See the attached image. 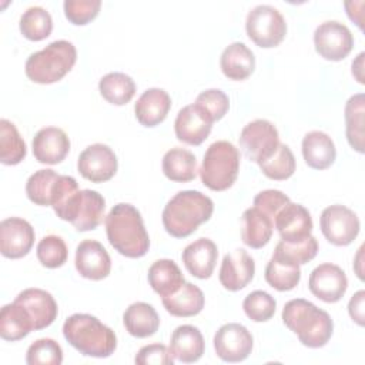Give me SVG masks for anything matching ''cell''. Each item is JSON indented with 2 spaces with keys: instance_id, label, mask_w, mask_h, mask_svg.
<instances>
[{
  "instance_id": "6da1fadb",
  "label": "cell",
  "mask_w": 365,
  "mask_h": 365,
  "mask_svg": "<svg viewBox=\"0 0 365 365\" xmlns=\"http://www.w3.org/2000/svg\"><path fill=\"white\" fill-rule=\"evenodd\" d=\"M107 240L111 247L127 258H141L148 252L150 237L140 211L127 202L115 204L106 220Z\"/></svg>"
},
{
  "instance_id": "7a4b0ae2",
  "label": "cell",
  "mask_w": 365,
  "mask_h": 365,
  "mask_svg": "<svg viewBox=\"0 0 365 365\" xmlns=\"http://www.w3.org/2000/svg\"><path fill=\"white\" fill-rule=\"evenodd\" d=\"M214 212L212 200L194 190L177 192L163 210V225L174 238L191 235L201 224L207 222Z\"/></svg>"
},
{
  "instance_id": "3957f363",
  "label": "cell",
  "mask_w": 365,
  "mask_h": 365,
  "mask_svg": "<svg viewBox=\"0 0 365 365\" xmlns=\"http://www.w3.org/2000/svg\"><path fill=\"white\" fill-rule=\"evenodd\" d=\"M282 322L308 348L327 345L334 332L329 314L302 298L291 299L284 305Z\"/></svg>"
},
{
  "instance_id": "277c9868",
  "label": "cell",
  "mask_w": 365,
  "mask_h": 365,
  "mask_svg": "<svg viewBox=\"0 0 365 365\" xmlns=\"http://www.w3.org/2000/svg\"><path fill=\"white\" fill-rule=\"evenodd\" d=\"M66 341L84 356L107 358L117 348L114 331L90 314H73L63 324Z\"/></svg>"
},
{
  "instance_id": "5b68a950",
  "label": "cell",
  "mask_w": 365,
  "mask_h": 365,
  "mask_svg": "<svg viewBox=\"0 0 365 365\" xmlns=\"http://www.w3.org/2000/svg\"><path fill=\"white\" fill-rule=\"evenodd\" d=\"M77 50L71 41L56 40L43 50L29 56L24 71L37 84H51L60 81L76 64Z\"/></svg>"
},
{
  "instance_id": "8992f818",
  "label": "cell",
  "mask_w": 365,
  "mask_h": 365,
  "mask_svg": "<svg viewBox=\"0 0 365 365\" xmlns=\"http://www.w3.org/2000/svg\"><path fill=\"white\" fill-rule=\"evenodd\" d=\"M240 171V151L225 140L212 143L205 154L200 168L201 182L212 191H225L237 180Z\"/></svg>"
},
{
  "instance_id": "52a82bcc",
  "label": "cell",
  "mask_w": 365,
  "mask_h": 365,
  "mask_svg": "<svg viewBox=\"0 0 365 365\" xmlns=\"http://www.w3.org/2000/svg\"><path fill=\"white\" fill-rule=\"evenodd\" d=\"M245 31L258 47L272 48L284 40L287 34V23L275 7L259 4L248 11Z\"/></svg>"
},
{
  "instance_id": "ba28073f",
  "label": "cell",
  "mask_w": 365,
  "mask_h": 365,
  "mask_svg": "<svg viewBox=\"0 0 365 365\" xmlns=\"http://www.w3.org/2000/svg\"><path fill=\"white\" fill-rule=\"evenodd\" d=\"M104 210L106 200L100 192L78 190L57 217L68 221L77 231H90L101 224Z\"/></svg>"
},
{
  "instance_id": "9c48e42d",
  "label": "cell",
  "mask_w": 365,
  "mask_h": 365,
  "mask_svg": "<svg viewBox=\"0 0 365 365\" xmlns=\"http://www.w3.org/2000/svg\"><path fill=\"white\" fill-rule=\"evenodd\" d=\"M238 141L244 155L259 164L274 154L279 145V134L271 121L258 118L242 128Z\"/></svg>"
},
{
  "instance_id": "30bf717a",
  "label": "cell",
  "mask_w": 365,
  "mask_h": 365,
  "mask_svg": "<svg viewBox=\"0 0 365 365\" xmlns=\"http://www.w3.org/2000/svg\"><path fill=\"white\" fill-rule=\"evenodd\" d=\"M319 227L328 242L345 247L358 237L361 224L358 215L351 208L334 204L321 212Z\"/></svg>"
},
{
  "instance_id": "8fae6325",
  "label": "cell",
  "mask_w": 365,
  "mask_h": 365,
  "mask_svg": "<svg viewBox=\"0 0 365 365\" xmlns=\"http://www.w3.org/2000/svg\"><path fill=\"white\" fill-rule=\"evenodd\" d=\"M314 44L322 58L341 61L354 48V36L345 24L336 20H328L315 29Z\"/></svg>"
},
{
  "instance_id": "7c38bea8",
  "label": "cell",
  "mask_w": 365,
  "mask_h": 365,
  "mask_svg": "<svg viewBox=\"0 0 365 365\" xmlns=\"http://www.w3.org/2000/svg\"><path fill=\"white\" fill-rule=\"evenodd\" d=\"M254 339L251 332L241 324L230 322L218 328L214 335V349L224 362H241L252 351Z\"/></svg>"
},
{
  "instance_id": "4fadbf2b",
  "label": "cell",
  "mask_w": 365,
  "mask_h": 365,
  "mask_svg": "<svg viewBox=\"0 0 365 365\" xmlns=\"http://www.w3.org/2000/svg\"><path fill=\"white\" fill-rule=\"evenodd\" d=\"M118 161L114 151L101 143L86 147L77 160V170L86 180L91 182H104L117 173Z\"/></svg>"
},
{
  "instance_id": "5bb4252c",
  "label": "cell",
  "mask_w": 365,
  "mask_h": 365,
  "mask_svg": "<svg viewBox=\"0 0 365 365\" xmlns=\"http://www.w3.org/2000/svg\"><path fill=\"white\" fill-rule=\"evenodd\" d=\"M73 180L74 177L57 174L50 168L38 170L26 182L27 198L36 205L53 207Z\"/></svg>"
},
{
  "instance_id": "9a60e30c",
  "label": "cell",
  "mask_w": 365,
  "mask_h": 365,
  "mask_svg": "<svg viewBox=\"0 0 365 365\" xmlns=\"http://www.w3.org/2000/svg\"><path fill=\"white\" fill-rule=\"evenodd\" d=\"M308 288L324 302H338L346 292L348 278L344 269L335 264H321L312 269L308 279Z\"/></svg>"
},
{
  "instance_id": "2e32d148",
  "label": "cell",
  "mask_w": 365,
  "mask_h": 365,
  "mask_svg": "<svg viewBox=\"0 0 365 365\" xmlns=\"http://www.w3.org/2000/svg\"><path fill=\"white\" fill-rule=\"evenodd\" d=\"M34 244L31 224L19 217H10L0 224V252L3 257L17 259L26 257Z\"/></svg>"
},
{
  "instance_id": "e0dca14e",
  "label": "cell",
  "mask_w": 365,
  "mask_h": 365,
  "mask_svg": "<svg viewBox=\"0 0 365 365\" xmlns=\"http://www.w3.org/2000/svg\"><path fill=\"white\" fill-rule=\"evenodd\" d=\"M212 124L211 117L198 104H188L175 117V137L188 145H200L208 138Z\"/></svg>"
},
{
  "instance_id": "ac0fdd59",
  "label": "cell",
  "mask_w": 365,
  "mask_h": 365,
  "mask_svg": "<svg viewBox=\"0 0 365 365\" xmlns=\"http://www.w3.org/2000/svg\"><path fill=\"white\" fill-rule=\"evenodd\" d=\"M274 227L277 228L281 241L299 242L311 235L312 218L304 205L289 201L277 212Z\"/></svg>"
},
{
  "instance_id": "d6986e66",
  "label": "cell",
  "mask_w": 365,
  "mask_h": 365,
  "mask_svg": "<svg viewBox=\"0 0 365 365\" xmlns=\"http://www.w3.org/2000/svg\"><path fill=\"white\" fill-rule=\"evenodd\" d=\"M74 264L77 272L91 281L104 279L111 271V258L96 240H84L77 245Z\"/></svg>"
},
{
  "instance_id": "ffe728a7",
  "label": "cell",
  "mask_w": 365,
  "mask_h": 365,
  "mask_svg": "<svg viewBox=\"0 0 365 365\" xmlns=\"http://www.w3.org/2000/svg\"><path fill=\"white\" fill-rule=\"evenodd\" d=\"M254 274V259L245 250L237 248L232 252L224 255L218 278L225 289L234 292L245 288L252 281Z\"/></svg>"
},
{
  "instance_id": "44dd1931",
  "label": "cell",
  "mask_w": 365,
  "mask_h": 365,
  "mask_svg": "<svg viewBox=\"0 0 365 365\" xmlns=\"http://www.w3.org/2000/svg\"><path fill=\"white\" fill-rule=\"evenodd\" d=\"M70 151L68 135L57 127H44L33 138V155L41 164H58Z\"/></svg>"
},
{
  "instance_id": "7402d4cb",
  "label": "cell",
  "mask_w": 365,
  "mask_h": 365,
  "mask_svg": "<svg viewBox=\"0 0 365 365\" xmlns=\"http://www.w3.org/2000/svg\"><path fill=\"white\" fill-rule=\"evenodd\" d=\"M21 304L31 317L34 331L50 327L57 318L58 308L53 295L40 288L23 289L14 299Z\"/></svg>"
},
{
  "instance_id": "603a6c76",
  "label": "cell",
  "mask_w": 365,
  "mask_h": 365,
  "mask_svg": "<svg viewBox=\"0 0 365 365\" xmlns=\"http://www.w3.org/2000/svg\"><path fill=\"white\" fill-rule=\"evenodd\" d=\"M181 258L187 271L192 277L207 279L214 272L218 258V248L214 244V241L202 237L188 244L184 248Z\"/></svg>"
},
{
  "instance_id": "cb8c5ba5",
  "label": "cell",
  "mask_w": 365,
  "mask_h": 365,
  "mask_svg": "<svg viewBox=\"0 0 365 365\" xmlns=\"http://www.w3.org/2000/svg\"><path fill=\"white\" fill-rule=\"evenodd\" d=\"M171 108V98L163 88L145 90L134 106L137 121L144 127H155L163 123Z\"/></svg>"
},
{
  "instance_id": "d4e9b609",
  "label": "cell",
  "mask_w": 365,
  "mask_h": 365,
  "mask_svg": "<svg viewBox=\"0 0 365 365\" xmlns=\"http://www.w3.org/2000/svg\"><path fill=\"white\" fill-rule=\"evenodd\" d=\"M205 349V342L201 331L194 325L177 327L170 339V352L174 359L191 364L197 362Z\"/></svg>"
},
{
  "instance_id": "484cf974",
  "label": "cell",
  "mask_w": 365,
  "mask_h": 365,
  "mask_svg": "<svg viewBox=\"0 0 365 365\" xmlns=\"http://www.w3.org/2000/svg\"><path fill=\"white\" fill-rule=\"evenodd\" d=\"M274 231V221L257 207L247 208L241 215V240L245 245L258 250L265 247Z\"/></svg>"
},
{
  "instance_id": "4316f807",
  "label": "cell",
  "mask_w": 365,
  "mask_h": 365,
  "mask_svg": "<svg viewBox=\"0 0 365 365\" xmlns=\"http://www.w3.org/2000/svg\"><path fill=\"white\" fill-rule=\"evenodd\" d=\"M302 157L314 170L329 168L336 158V148L332 138L324 131H309L302 138Z\"/></svg>"
},
{
  "instance_id": "83f0119b",
  "label": "cell",
  "mask_w": 365,
  "mask_h": 365,
  "mask_svg": "<svg viewBox=\"0 0 365 365\" xmlns=\"http://www.w3.org/2000/svg\"><path fill=\"white\" fill-rule=\"evenodd\" d=\"M220 67L227 78L235 81L245 80L255 68L254 53L244 43H231L221 54Z\"/></svg>"
},
{
  "instance_id": "f1b7e54d",
  "label": "cell",
  "mask_w": 365,
  "mask_h": 365,
  "mask_svg": "<svg viewBox=\"0 0 365 365\" xmlns=\"http://www.w3.org/2000/svg\"><path fill=\"white\" fill-rule=\"evenodd\" d=\"M204 304L202 291L191 282H184L174 294L163 298L165 311L174 317H194L202 311Z\"/></svg>"
},
{
  "instance_id": "f546056e",
  "label": "cell",
  "mask_w": 365,
  "mask_h": 365,
  "mask_svg": "<svg viewBox=\"0 0 365 365\" xmlns=\"http://www.w3.org/2000/svg\"><path fill=\"white\" fill-rule=\"evenodd\" d=\"M123 324L127 332L135 338H148L160 327V317L153 305L147 302H134L123 314Z\"/></svg>"
},
{
  "instance_id": "4dcf8cb0",
  "label": "cell",
  "mask_w": 365,
  "mask_h": 365,
  "mask_svg": "<svg viewBox=\"0 0 365 365\" xmlns=\"http://www.w3.org/2000/svg\"><path fill=\"white\" fill-rule=\"evenodd\" d=\"M31 331H34V325L31 317L27 309L13 301L1 308L0 312V336L4 341H19L27 336Z\"/></svg>"
},
{
  "instance_id": "1f68e13d",
  "label": "cell",
  "mask_w": 365,
  "mask_h": 365,
  "mask_svg": "<svg viewBox=\"0 0 365 365\" xmlns=\"http://www.w3.org/2000/svg\"><path fill=\"white\" fill-rule=\"evenodd\" d=\"M148 284L161 298L174 294L184 282L180 267L173 259H157L148 268Z\"/></svg>"
},
{
  "instance_id": "d6a6232c",
  "label": "cell",
  "mask_w": 365,
  "mask_h": 365,
  "mask_svg": "<svg viewBox=\"0 0 365 365\" xmlns=\"http://www.w3.org/2000/svg\"><path fill=\"white\" fill-rule=\"evenodd\" d=\"M161 167L164 175L175 182H188L197 175L195 155L191 151L180 147H174L164 154Z\"/></svg>"
},
{
  "instance_id": "836d02e7",
  "label": "cell",
  "mask_w": 365,
  "mask_h": 365,
  "mask_svg": "<svg viewBox=\"0 0 365 365\" xmlns=\"http://www.w3.org/2000/svg\"><path fill=\"white\" fill-rule=\"evenodd\" d=\"M301 279L299 265L272 254L265 268V281L277 291H291Z\"/></svg>"
},
{
  "instance_id": "e575fe53",
  "label": "cell",
  "mask_w": 365,
  "mask_h": 365,
  "mask_svg": "<svg viewBox=\"0 0 365 365\" xmlns=\"http://www.w3.org/2000/svg\"><path fill=\"white\" fill-rule=\"evenodd\" d=\"M98 90L103 98L108 103L114 106H124L134 97L135 83L128 74L114 71L100 78Z\"/></svg>"
},
{
  "instance_id": "d590c367",
  "label": "cell",
  "mask_w": 365,
  "mask_h": 365,
  "mask_svg": "<svg viewBox=\"0 0 365 365\" xmlns=\"http://www.w3.org/2000/svg\"><path fill=\"white\" fill-rule=\"evenodd\" d=\"M364 114H365V97L362 93L354 94L345 104V131L349 145L364 153Z\"/></svg>"
},
{
  "instance_id": "8d00e7d4",
  "label": "cell",
  "mask_w": 365,
  "mask_h": 365,
  "mask_svg": "<svg viewBox=\"0 0 365 365\" xmlns=\"http://www.w3.org/2000/svg\"><path fill=\"white\" fill-rule=\"evenodd\" d=\"M27 147L16 125L6 120H0V161L4 165H16L24 160Z\"/></svg>"
},
{
  "instance_id": "74e56055",
  "label": "cell",
  "mask_w": 365,
  "mask_h": 365,
  "mask_svg": "<svg viewBox=\"0 0 365 365\" xmlns=\"http://www.w3.org/2000/svg\"><path fill=\"white\" fill-rule=\"evenodd\" d=\"M19 27H20V33L27 40L41 41L51 34L53 19L46 9L40 6H33V7H29L21 14Z\"/></svg>"
},
{
  "instance_id": "f35d334b",
  "label": "cell",
  "mask_w": 365,
  "mask_h": 365,
  "mask_svg": "<svg viewBox=\"0 0 365 365\" xmlns=\"http://www.w3.org/2000/svg\"><path fill=\"white\" fill-rule=\"evenodd\" d=\"M258 165L265 177L275 181L288 180L295 173V168H297L295 157L291 148L287 144H281V143L274 151V154L267 160L261 161Z\"/></svg>"
},
{
  "instance_id": "ab89813d",
  "label": "cell",
  "mask_w": 365,
  "mask_h": 365,
  "mask_svg": "<svg viewBox=\"0 0 365 365\" xmlns=\"http://www.w3.org/2000/svg\"><path fill=\"white\" fill-rule=\"evenodd\" d=\"M37 258L46 268L54 269L66 264L68 258V250L64 240L58 235H46L37 244Z\"/></svg>"
},
{
  "instance_id": "60d3db41",
  "label": "cell",
  "mask_w": 365,
  "mask_h": 365,
  "mask_svg": "<svg viewBox=\"0 0 365 365\" xmlns=\"http://www.w3.org/2000/svg\"><path fill=\"white\" fill-rule=\"evenodd\" d=\"M277 301L272 295L265 291L257 289L250 292L242 302V309L245 315L254 322H265L271 319L275 314Z\"/></svg>"
},
{
  "instance_id": "b9f144b4",
  "label": "cell",
  "mask_w": 365,
  "mask_h": 365,
  "mask_svg": "<svg viewBox=\"0 0 365 365\" xmlns=\"http://www.w3.org/2000/svg\"><path fill=\"white\" fill-rule=\"evenodd\" d=\"M318 252V242L315 237L309 235L304 241L299 242H285L279 241L275 247L274 254L278 257H282L291 262H295L298 265H304L315 258Z\"/></svg>"
},
{
  "instance_id": "7bdbcfd3",
  "label": "cell",
  "mask_w": 365,
  "mask_h": 365,
  "mask_svg": "<svg viewBox=\"0 0 365 365\" xmlns=\"http://www.w3.org/2000/svg\"><path fill=\"white\" fill-rule=\"evenodd\" d=\"M29 365H60L63 362V349L51 338H41L34 341L26 354Z\"/></svg>"
},
{
  "instance_id": "ee69618b",
  "label": "cell",
  "mask_w": 365,
  "mask_h": 365,
  "mask_svg": "<svg viewBox=\"0 0 365 365\" xmlns=\"http://www.w3.org/2000/svg\"><path fill=\"white\" fill-rule=\"evenodd\" d=\"M64 14L67 20L76 26H86L94 20L100 11V0H66Z\"/></svg>"
},
{
  "instance_id": "f6af8a7d",
  "label": "cell",
  "mask_w": 365,
  "mask_h": 365,
  "mask_svg": "<svg viewBox=\"0 0 365 365\" xmlns=\"http://www.w3.org/2000/svg\"><path fill=\"white\" fill-rule=\"evenodd\" d=\"M195 104H198L214 123L221 120L230 108L228 96L220 88H210L200 93L195 98Z\"/></svg>"
},
{
  "instance_id": "bcb514c9",
  "label": "cell",
  "mask_w": 365,
  "mask_h": 365,
  "mask_svg": "<svg viewBox=\"0 0 365 365\" xmlns=\"http://www.w3.org/2000/svg\"><path fill=\"white\" fill-rule=\"evenodd\" d=\"M134 362L138 365H173L174 358L163 344H150L138 349Z\"/></svg>"
},
{
  "instance_id": "7dc6e473",
  "label": "cell",
  "mask_w": 365,
  "mask_h": 365,
  "mask_svg": "<svg viewBox=\"0 0 365 365\" xmlns=\"http://www.w3.org/2000/svg\"><path fill=\"white\" fill-rule=\"evenodd\" d=\"M291 200L288 195H285L282 191L279 190H265L258 192L254 197V207L259 208L262 212H265L267 215H269L274 221L277 212L285 205L288 204Z\"/></svg>"
},
{
  "instance_id": "c3c4849f",
  "label": "cell",
  "mask_w": 365,
  "mask_h": 365,
  "mask_svg": "<svg viewBox=\"0 0 365 365\" xmlns=\"http://www.w3.org/2000/svg\"><path fill=\"white\" fill-rule=\"evenodd\" d=\"M364 302H365V291L361 289L352 295L348 304V312L352 321H355L359 327H364L365 324V311H364Z\"/></svg>"
},
{
  "instance_id": "681fc988",
  "label": "cell",
  "mask_w": 365,
  "mask_h": 365,
  "mask_svg": "<svg viewBox=\"0 0 365 365\" xmlns=\"http://www.w3.org/2000/svg\"><path fill=\"white\" fill-rule=\"evenodd\" d=\"M364 57H365V53H359L356 60L352 61V76L361 84H364Z\"/></svg>"
},
{
  "instance_id": "f907efd6",
  "label": "cell",
  "mask_w": 365,
  "mask_h": 365,
  "mask_svg": "<svg viewBox=\"0 0 365 365\" xmlns=\"http://www.w3.org/2000/svg\"><path fill=\"white\" fill-rule=\"evenodd\" d=\"M362 251H364V245L358 250V254H356V258H355V271H356V275H358V278L359 279H364V274H362V269L359 268V265H361V259H362Z\"/></svg>"
}]
</instances>
